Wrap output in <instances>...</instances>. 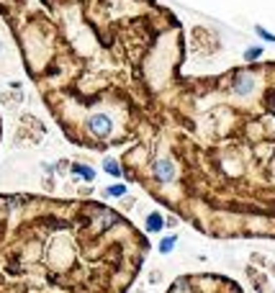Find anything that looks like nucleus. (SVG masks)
Returning a JSON list of instances; mask_svg holds the SVG:
<instances>
[{
  "instance_id": "nucleus-1",
  "label": "nucleus",
  "mask_w": 275,
  "mask_h": 293,
  "mask_svg": "<svg viewBox=\"0 0 275 293\" xmlns=\"http://www.w3.org/2000/svg\"><path fill=\"white\" fill-rule=\"evenodd\" d=\"M67 224L52 216V201L0 196V293H111L82 280V260H52L82 242V234H67Z\"/></svg>"
},
{
  "instance_id": "nucleus-2",
  "label": "nucleus",
  "mask_w": 275,
  "mask_h": 293,
  "mask_svg": "<svg viewBox=\"0 0 275 293\" xmlns=\"http://www.w3.org/2000/svg\"><path fill=\"white\" fill-rule=\"evenodd\" d=\"M152 175L159 180V183H175V177H177V170H175V162L170 160V157H159V160L152 165Z\"/></svg>"
},
{
  "instance_id": "nucleus-3",
  "label": "nucleus",
  "mask_w": 275,
  "mask_h": 293,
  "mask_svg": "<svg viewBox=\"0 0 275 293\" xmlns=\"http://www.w3.org/2000/svg\"><path fill=\"white\" fill-rule=\"evenodd\" d=\"M87 129H90V134H93V137L103 139V137H111L113 121H111V116H106V114H93V116H87Z\"/></svg>"
},
{
  "instance_id": "nucleus-4",
  "label": "nucleus",
  "mask_w": 275,
  "mask_h": 293,
  "mask_svg": "<svg viewBox=\"0 0 275 293\" xmlns=\"http://www.w3.org/2000/svg\"><path fill=\"white\" fill-rule=\"evenodd\" d=\"M255 90V75L252 72H237L234 75V93L237 95H249Z\"/></svg>"
},
{
  "instance_id": "nucleus-5",
  "label": "nucleus",
  "mask_w": 275,
  "mask_h": 293,
  "mask_svg": "<svg viewBox=\"0 0 275 293\" xmlns=\"http://www.w3.org/2000/svg\"><path fill=\"white\" fill-rule=\"evenodd\" d=\"M162 229V216L159 214H149V219H147V232H159Z\"/></svg>"
},
{
  "instance_id": "nucleus-6",
  "label": "nucleus",
  "mask_w": 275,
  "mask_h": 293,
  "mask_svg": "<svg viewBox=\"0 0 275 293\" xmlns=\"http://www.w3.org/2000/svg\"><path fill=\"white\" fill-rule=\"evenodd\" d=\"M172 247H175V237H165L162 242H159V252L167 255V252H172Z\"/></svg>"
},
{
  "instance_id": "nucleus-7",
  "label": "nucleus",
  "mask_w": 275,
  "mask_h": 293,
  "mask_svg": "<svg viewBox=\"0 0 275 293\" xmlns=\"http://www.w3.org/2000/svg\"><path fill=\"white\" fill-rule=\"evenodd\" d=\"M72 172H75V175H82V180H93V177H96V172L90 170V167H80V165H75Z\"/></svg>"
},
{
  "instance_id": "nucleus-8",
  "label": "nucleus",
  "mask_w": 275,
  "mask_h": 293,
  "mask_svg": "<svg viewBox=\"0 0 275 293\" xmlns=\"http://www.w3.org/2000/svg\"><path fill=\"white\" fill-rule=\"evenodd\" d=\"M103 167H106V170H108L111 175H121V170H119V165H116V162H113V160H106V162H103Z\"/></svg>"
},
{
  "instance_id": "nucleus-9",
  "label": "nucleus",
  "mask_w": 275,
  "mask_h": 293,
  "mask_svg": "<svg viewBox=\"0 0 275 293\" xmlns=\"http://www.w3.org/2000/svg\"><path fill=\"white\" fill-rule=\"evenodd\" d=\"M260 54H262V49H247L244 59H247V62H255V59H260Z\"/></svg>"
},
{
  "instance_id": "nucleus-10",
  "label": "nucleus",
  "mask_w": 275,
  "mask_h": 293,
  "mask_svg": "<svg viewBox=\"0 0 275 293\" xmlns=\"http://www.w3.org/2000/svg\"><path fill=\"white\" fill-rule=\"evenodd\" d=\"M108 193H111V196H124L126 188H124V185H113V188H108Z\"/></svg>"
},
{
  "instance_id": "nucleus-11",
  "label": "nucleus",
  "mask_w": 275,
  "mask_h": 293,
  "mask_svg": "<svg viewBox=\"0 0 275 293\" xmlns=\"http://www.w3.org/2000/svg\"><path fill=\"white\" fill-rule=\"evenodd\" d=\"M257 34H260L262 39H267V41H275V36H272V34H267L265 29H257Z\"/></svg>"
},
{
  "instance_id": "nucleus-12",
  "label": "nucleus",
  "mask_w": 275,
  "mask_h": 293,
  "mask_svg": "<svg viewBox=\"0 0 275 293\" xmlns=\"http://www.w3.org/2000/svg\"><path fill=\"white\" fill-rule=\"evenodd\" d=\"M149 283H159V270H152L149 273Z\"/></svg>"
}]
</instances>
